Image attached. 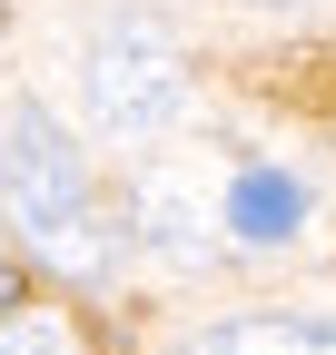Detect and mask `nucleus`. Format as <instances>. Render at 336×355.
Listing matches in <instances>:
<instances>
[{"label": "nucleus", "mask_w": 336, "mask_h": 355, "mask_svg": "<svg viewBox=\"0 0 336 355\" xmlns=\"http://www.w3.org/2000/svg\"><path fill=\"white\" fill-rule=\"evenodd\" d=\"M0 217H10V237L50 266V277H69V286H99L119 266V227L90 198V168H79L69 128L40 99H20L10 128H0Z\"/></svg>", "instance_id": "f257e3e1"}, {"label": "nucleus", "mask_w": 336, "mask_h": 355, "mask_svg": "<svg viewBox=\"0 0 336 355\" xmlns=\"http://www.w3.org/2000/svg\"><path fill=\"white\" fill-rule=\"evenodd\" d=\"M0 355H69V345H60V336H30V326L0 316Z\"/></svg>", "instance_id": "39448f33"}, {"label": "nucleus", "mask_w": 336, "mask_h": 355, "mask_svg": "<svg viewBox=\"0 0 336 355\" xmlns=\"http://www.w3.org/2000/svg\"><path fill=\"white\" fill-rule=\"evenodd\" d=\"M79 89H90V119L109 139H158L188 119V50L149 10H119V20H99L90 60H79Z\"/></svg>", "instance_id": "f03ea898"}, {"label": "nucleus", "mask_w": 336, "mask_h": 355, "mask_svg": "<svg viewBox=\"0 0 336 355\" xmlns=\"http://www.w3.org/2000/svg\"><path fill=\"white\" fill-rule=\"evenodd\" d=\"M228 227H237L247 247H287V237L307 227V188L277 178V168H247L237 188H228Z\"/></svg>", "instance_id": "20e7f679"}, {"label": "nucleus", "mask_w": 336, "mask_h": 355, "mask_svg": "<svg viewBox=\"0 0 336 355\" xmlns=\"http://www.w3.org/2000/svg\"><path fill=\"white\" fill-rule=\"evenodd\" d=\"M20 296H30V277H20V266H0V316H10Z\"/></svg>", "instance_id": "423d86ee"}, {"label": "nucleus", "mask_w": 336, "mask_h": 355, "mask_svg": "<svg viewBox=\"0 0 336 355\" xmlns=\"http://www.w3.org/2000/svg\"><path fill=\"white\" fill-rule=\"evenodd\" d=\"M178 355H336V326H317V316H218Z\"/></svg>", "instance_id": "7ed1b4c3"}]
</instances>
